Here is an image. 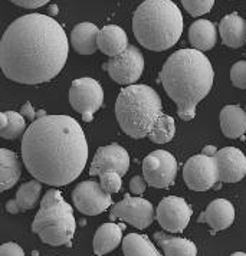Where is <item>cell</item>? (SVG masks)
I'll return each mask as SVG.
<instances>
[{
	"mask_svg": "<svg viewBox=\"0 0 246 256\" xmlns=\"http://www.w3.org/2000/svg\"><path fill=\"white\" fill-rule=\"evenodd\" d=\"M70 42L64 28L50 16L30 13L9 24L0 44V65L16 84L38 85L64 70Z\"/></svg>",
	"mask_w": 246,
	"mask_h": 256,
	"instance_id": "1",
	"label": "cell"
},
{
	"mask_svg": "<svg viewBox=\"0 0 246 256\" xmlns=\"http://www.w3.org/2000/svg\"><path fill=\"white\" fill-rule=\"evenodd\" d=\"M22 157L36 180L66 186L80 177L88 162V142L75 118L46 114L24 131Z\"/></svg>",
	"mask_w": 246,
	"mask_h": 256,
	"instance_id": "2",
	"label": "cell"
},
{
	"mask_svg": "<svg viewBox=\"0 0 246 256\" xmlns=\"http://www.w3.org/2000/svg\"><path fill=\"white\" fill-rule=\"evenodd\" d=\"M160 82L177 105L183 121H192L196 106L210 92L214 70L209 58L198 49H180L166 60L160 70Z\"/></svg>",
	"mask_w": 246,
	"mask_h": 256,
	"instance_id": "3",
	"label": "cell"
},
{
	"mask_svg": "<svg viewBox=\"0 0 246 256\" xmlns=\"http://www.w3.org/2000/svg\"><path fill=\"white\" fill-rule=\"evenodd\" d=\"M132 32L141 46L167 50L183 34V16L172 0H146L134 13Z\"/></svg>",
	"mask_w": 246,
	"mask_h": 256,
	"instance_id": "4",
	"label": "cell"
},
{
	"mask_svg": "<svg viewBox=\"0 0 246 256\" xmlns=\"http://www.w3.org/2000/svg\"><path fill=\"white\" fill-rule=\"evenodd\" d=\"M162 114V100L148 85H127L118 95L117 121L121 130L132 138L147 137Z\"/></svg>",
	"mask_w": 246,
	"mask_h": 256,
	"instance_id": "5",
	"label": "cell"
},
{
	"mask_svg": "<svg viewBox=\"0 0 246 256\" xmlns=\"http://www.w3.org/2000/svg\"><path fill=\"white\" fill-rule=\"evenodd\" d=\"M75 229L76 222L72 208L64 200L59 190H49L40 202V209L32 223V232L44 244L62 246L70 244Z\"/></svg>",
	"mask_w": 246,
	"mask_h": 256,
	"instance_id": "6",
	"label": "cell"
},
{
	"mask_svg": "<svg viewBox=\"0 0 246 256\" xmlns=\"http://www.w3.org/2000/svg\"><path fill=\"white\" fill-rule=\"evenodd\" d=\"M70 102L72 108L81 114L84 121L91 122L94 114L104 102L102 86L92 78H78L70 85Z\"/></svg>",
	"mask_w": 246,
	"mask_h": 256,
	"instance_id": "7",
	"label": "cell"
},
{
	"mask_svg": "<svg viewBox=\"0 0 246 256\" xmlns=\"http://www.w3.org/2000/svg\"><path fill=\"white\" fill-rule=\"evenodd\" d=\"M183 178L188 188L206 192L219 182V167L214 156L199 154L190 157L183 168Z\"/></svg>",
	"mask_w": 246,
	"mask_h": 256,
	"instance_id": "8",
	"label": "cell"
},
{
	"mask_svg": "<svg viewBox=\"0 0 246 256\" xmlns=\"http://www.w3.org/2000/svg\"><path fill=\"white\" fill-rule=\"evenodd\" d=\"M177 174V162L173 154L166 150L150 152L142 162V176L150 186L156 188L170 187Z\"/></svg>",
	"mask_w": 246,
	"mask_h": 256,
	"instance_id": "9",
	"label": "cell"
},
{
	"mask_svg": "<svg viewBox=\"0 0 246 256\" xmlns=\"http://www.w3.org/2000/svg\"><path fill=\"white\" fill-rule=\"evenodd\" d=\"M102 68L108 70L110 76L117 84L127 86L141 78L144 70V58L137 48L130 45L121 55L112 56L104 64Z\"/></svg>",
	"mask_w": 246,
	"mask_h": 256,
	"instance_id": "10",
	"label": "cell"
},
{
	"mask_svg": "<svg viewBox=\"0 0 246 256\" xmlns=\"http://www.w3.org/2000/svg\"><path fill=\"white\" fill-rule=\"evenodd\" d=\"M72 200L75 208L86 216H96L112 204L111 193L106 192L101 183H96L95 180L80 183L74 188Z\"/></svg>",
	"mask_w": 246,
	"mask_h": 256,
	"instance_id": "11",
	"label": "cell"
},
{
	"mask_svg": "<svg viewBox=\"0 0 246 256\" xmlns=\"http://www.w3.org/2000/svg\"><path fill=\"white\" fill-rule=\"evenodd\" d=\"M110 219H120L137 229H146L154 220V209L148 200L126 194V198L111 209Z\"/></svg>",
	"mask_w": 246,
	"mask_h": 256,
	"instance_id": "12",
	"label": "cell"
},
{
	"mask_svg": "<svg viewBox=\"0 0 246 256\" xmlns=\"http://www.w3.org/2000/svg\"><path fill=\"white\" fill-rule=\"evenodd\" d=\"M192 209L186 200L177 196L164 198L156 213V219L164 230L172 233H180L186 229L192 218Z\"/></svg>",
	"mask_w": 246,
	"mask_h": 256,
	"instance_id": "13",
	"label": "cell"
},
{
	"mask_svg": "<svg viewBox=\"0 0 246 256\" xmlns=\"http://www.w3.org/2000/svg\"><path fill=\"white\" fill-rule=\"evenodd\" d=\"M130 156L127 150L118 144L100 147L90 167V174L100 176L106 170H117L121 176L128 172Z\"/></svg>",
	"mask_w": 246,
	"mask_h": 256,
	"instance_id": "14",
	"label": "cell"
},
{
	"mask_svg": "<svg viewBox=\"0 0 246 256\" xmlns=\"http://www.w3.org/2000/svg\"><path fill=\"white\" fill-rule=\"evenodd\" d=\"M219 167V180L223 183H236L246 176V157L236 147H224L216 152Z\"/></svg>",
	"mask_w": 246,
	"mask_h": 256,
	"instance_id": "15",
	"label": "cell"
},
{
	"mask_svg": "<svg viewBox=\"0 0 246 256\" xmlns=\"http://www.w3.org/2000/svg\"><path fill=\"white\" fill-rule=\"evenodd\" d=\"M234 220V204L226 198H216L200 216V222H206L213 230H224Z\"/></svg>",
	"mask_w": 246,
	"mask_h": 256,
	"instance_id": "16",
	"label": "cell"
},
{
	"mask_svg": "<svg viewBox=\"0 0 246 256\" xmlns=\"http://www.w3.org/2000/svg\"><path fill=\"white\" fill-rule=\"evenodd\" d=\"M128 46V38L122 28L117 24H106L100 29L98 49L106 56H118Z\"/></svg>",
	"mask_w": 246,
	"mask_h": 256,
	"instance_id": "17",
	"label": "cell"
},
{
	"mask_svg": "<svg viewBox=\"0 0 246 256\" xmlns=\"http://www.w3.org/2000/svg\"><path fill=\"white\" fill-rule=\"evenodd\" d=\"M219 34L223 45L234 49L244 46L246 42V20L238 13H230L222 19Z\"/></svg>",
	"mask_w": 246,
	"mask_h": 256,
	"instance_id": "18",
	"label": "cell"
},
{
	"mask_svg": "<svg viewBox=\"0 0 246 256\" xmlns=\"http://www.w3.org/2000/svg\"><path fill=\"white\" fill-rule=\"evenodd\" d=\"M100 29L91 22L78 24L70 34L72 48L81 55H92L98 50Z\"/></svg>",
	"mask_w": 246,
	"mask_h": 256,
	"instance_id": "19",
	"label": "cell"
},
{
	"mask_svg": "<svg viewBox=\"0 0 246 256\" xmlns=\"http://www.w3.org/2000/svg\"><path fill=\"white\" fill-rule=\"evenodd\" d=\"M219 121L228 138H239L246 132V111L239 105H226L220 111Z\"/></svg>",
	"mask_w": 246,
	"mask_h": 256,
	"instance_id": "20",
	"label": "cell"
},
{
	"mask_svg": "<svg viewBox=\"0 0 246 256\" xmlns=\"http://www.w3.org/2000/svg\"><path fill=\"white\" fill-rule=\"evenodd\" d=\"M188 40L190 45L200 52L210 50L218 44V29L210 20H196L188 29Z\"/></svg>",
	"mask_w": 246,
	"mask_h": 256,
	"instance_id": "21",
	"label": "cell"
},
{
	"mask_svg": "<svg viewBox=\"0 0 246 256\" xmlns=\"http://www.w3.org/2000/svg\"><path fill=\"white\" fill-rule=\"evenodd\" d=\"M122 242V226H118L116 223H106L98 228L95 232L94 248L95 255L102 256L117 249V246Z\"/></svg>",
	"mask_w": 246,
	"mask_h": 256,
	"instance_id": "22",
	"label": "cell"
},
{
	"mask_svg": "<svg viewBox=\"0 0 246 256\" xmlns=\"http://www.w3.org/2000/svg\"><path fill=\"white\" fill-rule=\"evenodd\" d=\"M0 172H2L0 173L2 192L12 188L18 183L20 173H22V164L19 162L18 156L8 148L0 150Z\"/></svg>",
	"mask_w": 246,
	"mask_h": 256,
	"instance_id": "23",
	"label": "cell"
},
{
	"mask_svg": "<svg viewBox=\"0 0 246 256\" xmlns=\"http://www.w3.org/2000/svg\"><path fill=\"white\" fill-rule=\"evenodd\" d=\"M156 242L163 249L164 255L167 256H196L198 248L193 242L183 238H174L167 233L158 232L154 234Z\"/></svg>",
	"mask_w": 246,
	"mask_h": 256,
	"instance_id": "24",
	"label": "cell"
},
{
	"mask_svg": "<svg viewBox=\"0 0 246 256\" xmlns=\"http://www.w3.org/2000/svg\"><path fill=\"white\" fill-rule=\"evenodd\" d=\"M122 252L126 256H158L157 248L144 234L130 233L122 240Z\"/></svg>",
	"mask_w": 246,
	"mask_h": 256,
	"instance_id": "25",
	"label": "cell"
},
{
	"mask_svg": "<svg viewBox=\"0 0 246 256\" xmlns=\"http://www.w3.org/2000/svg\"><path fill=\"white\" fill-rule=\"evenodd\" d=\"M24 116L14 111H4L0 114V134L6 140H16L24 132Z\"/></svg>",
	"mask_w": 246,
	"mask_h": 256,
	"instance_id": "26",
	"label": "cell"
},
{
	"mask_svg": "<svg viewBox=\"0 0 246 256\" xmlns=\"http://www.w3.org/2000/svg\"><path fill=\"white\" fill-rule=\"evenodd\" d=\"M42 192V182L39 180H30L19 187L16 193V202L20 212H28L32 210L36 206L39 196Z\"/></svg>",
	"mask_w": 246,
	"mask_h": 256,
	"instance_id": "27",
	"label": "cell"
},
{
	"mask_svg": "<svg viewBox=\"0 0 246 256\" xmlns=\"http://www.w3.org/2000/svg\"><path fill=\"white\" fill-rule=\"evenodd\" d=\"M174 134H176L174 120L170 116L162 114L158 116V120L156 121L154 127L148 134V137L156 144H166V142H170L174 138Z\"/></svg>",
	"mask_w": 246,
	"mask_h": 256,
	"instance_id": "28",
	"label": "cell"
},
{
	"mask_svg": "<svg viewBox=\"0 0 246 256\" xmlns=\"http://www.w3.org/2000/svg\"><path fill=\"white\" fill-rule=\"evenodd\" d=\"M122 176L118 173L117 170H106L100 174V183L102 188L108 192V193H118L122 186Z\"/></svg>",
	"mask_w": 246,
	"mask_h": 256,
	"instance_id": "29",
	"label": "cell"
},
{
	"mask_svg": "<svg viewBox=\"0 0 246 256\" xmlns=\"http://www.w3.org/2000/svg\"><path fill=\"white\" fill-rule=\"evenodd\" d=\"M186 12H188L190 16H202L210 12V9L214 4V0H182Z\"/></svg>",
	"mask_w": 246,
	"mask_h": 256,
	"instance_id": "30",
	"label": "cell"
},
{
	"mask_svg": "<svg viewBox=\"0 0 246 256\" xmlns=\"http://www.w3.org/2000/svg\"><path fill=\"white\" fill-rule=\"evenodd\" d=\"M230 81L236 88L246 90V60H239L232 66Z\"/></svg>",
	"mask_w": 246,
	"mask_h": 256,
	"instance_id": "31",
	"label": "cell"
},
{
	"mask_svg": "<svg viewBox=\"0 0 246 256\" xmlns=\"http://www.w3.org/2000/svg\"><path fill=\"white\" fill-rule=\"evenodd\" d=\"M147 184H148V183L146 182L144 177H141V176H134V177L131 178V182H130V190H131L132 194L141 196V194L146 192Z\"/></svg>",
	"mask_w": 246,
	"mask_h": 256,
	"instance_id": "32",
	"label": "cell"
},
{
	"mask_svg": "<svg viewBox=\"0 0 246 256\" xmlns=\"http://www.w3.org/2000/svg\"><path fill=\"white\" fill-rule=\"evenodd\" d=\"M0 255L2 256H24V250L14 242H8L2 244L0 248Z\"/></svg>",
	"mask_w": 246,
	"mask_h": 256,
	"instance_id": "33",
	"label": "cell"
},
{
	"mask_svg": "<svg viewBox=\"0 0 246 256\" xmlns=\"http://www.w3.org/2000/svg\"><path fill=\"white\" fill-rule=\"evenodd\" d=\"M10 2L24 9H36V8L45 6L49 0H10Z\"/></svg>",
	"mask_w": 246,
	"mask_h": 256,
	"instance_id": "34",
	"label": "cell"
},
{
	"mask_svg": "<svg viewBox=\"0 0 246 256\" xmlns=\"http://www.w3.org/2000/svg\"><path fill=\"white\" fill-rule=\"evenodd\" d=\"M20 112H22L24 116H26V118H28V120H30L32 122L35 121V116H36L38 112L34 110V106H32L30 102H26V104L22 106V111H20Z\"/></svg>",
	"mask_w": 246,
	"mask_h": 256,
	"instance_id": "35",
	"label": "cell"
},
{
	"mask_svg": "<svg viewBox=\"0 0 246 256\" xmlns=\"http://www.w3.org/2000/svg\"><path fill=\"white\" fill-rule=\"evenodd\" d=\"M6 210H8L9 213H12V214H16V213H19V212H20L19 206H18L16 198H14V200H9V202L6 203Z\"/></svg>",
	"mask_w": 246,
	"mask_h": 256,
	"instance_id": "36",
	"label": "cell"
},
{
	"mask_svg": "<svg viewBox=\"0 0 246 256\" xmlns=\"http://www.w3.org/2000/svg\"><path fill=\"white\" fill-rule=\"evenodd\" d=\"M216 148L214 147H204V150H203V154H208V156H216Z\"/></svg>",
	"mask_w": 246,
	"mask_h": 256,
	"instance_id": "37",
	"label": "cell"
},
{
	"mask_svg": "<svg viewBox=\"0 0 246 256\" xmlns=\"http://www.w3.org/2000/svg\"><path fill=\"white\" fill-rule=\"evenodd\" d=\"M49 10H50V14H56V10H58V8H56V6H50V9H49Z\"/></svg>",
	"mask_w": 246,
	"mask_h": 256,
	"instance_id": "38",
	"label": "cell"
}]
</instances>
